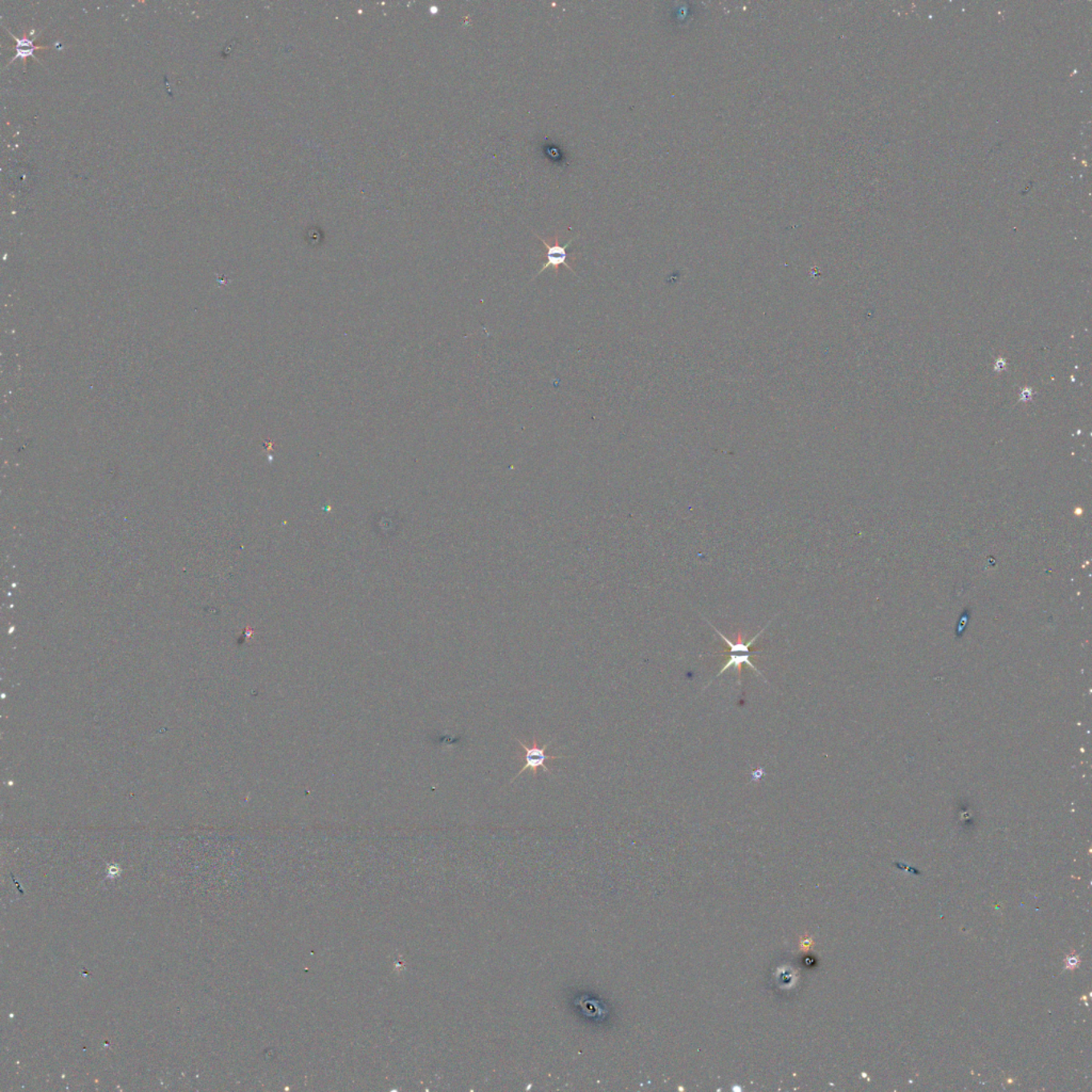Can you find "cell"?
Instances as JSON below:
<instances>
[{"label": "cell", "mask_w": 1092, "mask_h": 1092, "mask_svg": "<svg viewBox=\"0 0 1092 1092\" xmlns=\"http://www.w3.org/2000/svg\"><path fill=\"white\" fill-rule=\"evenodd\" d=\"M9 34L11 35L12 37L14 38V39H15V41H16V44H15V51H16V54H15V56L13 57V59L11 60V63H12V61H14V60L16 59V58H21V59H22V61H24V67H25V68H26V60H25V59H27L28 57L35 58V60H37V61H39V63H40V60H39V58H38V57H35V51H37V50H47V48H51V45H37V44L35 43V40H31V39H28L27 37H26V35H25V37H22V38H18V37H16L15 35H13L11 31H9Z\"/></svg>", "instance_id": "4"}, {"label": "cell", "mask_w": 1092, "mask_h": 1092, "mask_svg": "<svg viewBox=\"0 0 1092 1092\" xmlns=\"http://www.w3.org/2000/svg\"><path fill=\"white\" fill-rule=\"evenodd\" d=\"M1080 957L1075 954L1068 955L1065 959V968L1067 970H1074L1080 965Z\"/></svg>", "instance_id": "5"}, {"label": "cell", "mask_w": 1092, "mask_h": 1092, "mask_svg": "<svg viewBox=\"0 0 1092 1092\" xmlns=\"http://www.w3.org/2000/svg\"><path fill=\"white\" fill-rule=\"evenodd\" d=\"M705 620L707 621V623L710 624L711 629L715 630V632H716L718 635L720 636V638H723L724 640V642H726L727 646V651L721 653V654H717L720 656H727V659L723 669H721V670L718 672L716 678L720 677L721 674H724V672H726L727 670H729L730 668H734L737 672V675H739L740 685H742L743 665H748L749 667L752 669V670L756 672V674L760 675V677L764 678V681L767 682L762 672H760L759 669H757L756 666L753 665V662L750 661L751 656L753 655L756 656L757 653L763 652V650H759V651H751V646H752L753 643L756 642V640L759 638L760 635H762V633L765 632L767 627H768L770 625V623L772 622L773 617L772 619H770L768 621V623L766 624V626L764 627V629L760 630V632L757 633L756 635L754 636L752 639H750L749 642H745V640H744L742 632L737 634L735 642H733L732 640L727 638V637L724 636L723 634H721L720 630H718L716 627H715L713 624L710 622V621H708L707 619Z\"/></svg>", "instance_id": "1"}, {"label": "cell", "mask_w": 1092, "mask_h": 1092, "mask_svg": "<svg viewBox=\"0 0 1092 1092\" xmlns=\"http://www.w3.org/2000/svg\"><path fill=\"white\" fill-rule=\"evenodd\" d=\"M515 740L521 745L522 748L525 750V766L520 770L518 775H516L515 778H512L510 783L515 782L522 773H524L526 770L528 769L532 770L534 776H537L538 769L540 768V767H542L546 772L552 773L551 770L548 769V767L546 766V762L549 760L565 759V757H568L567 756H548V754H546V750H548L549 745L552 743V740H549V742L546 743L544 746H539L538 739L536 736L532 739V745L529 746L521 742L519 739H515Z\"/></svg>", "instance_id": "2"}, {"label": "cell", "mask_w": 1092, "mask_h": 1092, "mask_svg": "<svg viewBox=\"0 0 1092 1092\" xmlns=\"http://www.w3.org/2000/svg\"><path fill=\"white\" fill-rule=\"evenodd\" d=\"M537 237L539 239L541 240L542 243H544L546 249V252L544 255L545 263L544 267L540 269V271H538L537 275H536L535 278L532 279V281H534L536 278H538V275H540L542 272H544V271H546V269L549 267L554 268L555 275H558L559 268H560V266H564V267L568 268V271H571L572 273H574L575 275H577V273H575L573 267L568 265V259H572V262L577 261V258H575V256L568 255L567 251L568 247L570 246L571 243L573 242L575 239H577V237H575V238H572L570 242L565 243L564 246H562L560 245V243H559L557 236L555 237L552 243L546 242V240L541 238L540 236L537 235Z\"/></svg>", "instance_id": "3"}]
</instances>
